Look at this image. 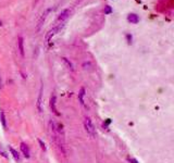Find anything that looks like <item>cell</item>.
<instances>
[{
	"mask_svg": "<svg viewBox=\"0 0 174 163\" xmlns=\"http://www.w3.org/2000/svg\"><path fill=\"white\" fill-rule=\"evenodd\" d=\"M84 126H85V129L86 132L91 136V137H95L96 136V128L93 124V121L91 120V118H86L84 120Z\"/></svg>",
	"mask_w": 174,
	"mask_h": 163,
	"instance_id": "1",
	"label": "cell"
},
{
	"mask_svg": "<svg viewBox=\"0 0 174 163\" xmlns=\"http://www.w3.org/2000/svg\"><path fill=\"white\" fill-rule=\"evenodd\" d=\"M62 27H63V24H59L58 26H55V27H53L52 29H50V31L47 33V35H46V38H45L46 41H49L55 34H58V33L60 32V29H61Z\"/></svg>",
	"mask_w": 174,
	"mask_h": 163,
	"instance_id": "2",
	"label": "cell"
},
{
	"mask_svg": "<svg viewBox=\"0 0 174 163\" xmlns=\"http://www.w3.org/2000/svg\"><path fill=\"white\" fill-rule=\"evenodd\" d=\"M71 12H72L71 9H65V10H63V11L59 14V16H58V22H64L67 19H69Z\"/></svg>",
	"mask_w": 174,
	"mask_h": 163,
	"instance_id": "3",
	"label": "cell"
},
{
	"mask_svg": "<svg viewBox=\"0 0 174 163\" xmlns=\"http://www.w3.org/2000/svg\"><path fill=\"white\" fill-rule=\"evenodd\" d=\"M50 11H51V9H48V10H46V11L43 13L41 17H40L39 21H38V25H37V31H39V28L41 27V25L44 24V22H45L46 17H47V15L49 14V12H50Z\"/></svg>",
	"mask_w": 174,
	"mask_h": 163,
	"instance_id": "4",
	"label": "cell"
},
{
	"mask_svg": "<svg viewBox=\"0 0 174 163\" xmlns=\"http://www.w3.org/2000/svg\"><path fill=\"white\" fill-rule=\"evenodd\" d=\"M50 108H51L52 112L55 113V115H60V113L58 112L57 108H55V95H52L50 98Z\"/></svg>",
	"mask_w": 174,
	"mask_h": 163,
	"instance_id": "5",
	"label": "cell"
},
{
	"mask_svg": "<svg viewBox=\"0 0 174 163\" xmlns=\"http://www.w3.org/2000/svg\"><path fill=\"white\" fill-rule=\"evenodd\" d=\"M20 148H21V151L23 152L24 157H25V158H29V155H31V153H29V149H28L27 145L24 143H21Z\"/></svg>",
	"mask_w": 174,
	"mask_h": 163,
	"instance_id": "6",
	"label": "cell"
},
{
	"mask_svg": "<svg viewBox=\"0 0 174 163\" xmlns=\"http://www.w3.org/2000/svg\"><path fill=\"white\" fill-rule=\"evenodd\" d=\"M127 21L130 22V23H133V24L138 23V21H139L138 15H137V14H135V13H130V14L127 15Z\"/></svg>",
	"mask_w": 174,
	"mask_h": 163,
	"instance_id": "7",
	"label": "cell"
},
{
	"mask_svg": "<svg viewBox=\"0 0 174 163\" xmlns=\"http://www.w3.org/2000/svg\"><path fill=\"white\" fill-rule=\"evenodd\" d=\"M18 45H19V50L21 52V56L24 57V40L22 37H19L18 39Z\"/></svg>",
	"mask_w": 174,
	"mask_h": 163,
	"instance_id": "8",
	"label": "cell"
},
{
	"mask_svg": "<svg viewBox=\"0 0 174 163\" xmlns=\"http://www.w3.org/2000/svg\"><path fill=\"white\" fill-rule=\"evenodd\" d=\"M9 149H10V151H11L12 155H13V158L16 160V161H20V155H19V152L16 151V150H14L12 147H9Z\"/></svg>",
	"mask_w": 174,
	"mask_h": 163,
	"instance_id": "9",
	"label": "cell"
},
{
	"mask_svg": "<svg viewBox=\"0 0 174 163\" xmlns=\"http://www.w3.org/2000/svg\"><path fill=\"white\" fill-rule=\"evenodd\" d=\"M0 120H1V124H2V127L7 128V123H6V116H4V112L0 111Z\"/></svg>",
	"mask_w": 174,
	"mask_h": 163,
	"instance_id": "10",
	"label": "cell"
},
{
	"mask_svg": "<svg viewBox=\"0 0 174 163\" xmlns=\"http://www.w3.org/2000/svg\"><path fill=\"white\" fill-rule=\"evenodd\" d=\"M84 95H85V89H84V88H81V92H79V102L82 104H84V99H83Z\"/></svg>",
	"mask_w": 174,
	"mask_h": 163,
	"instance_id": "11",
	"label": "cell"
},
{
	"mask_svg": "<svg viewBox=\"0 0 174 163\" xmlns=\"http://www.w3.org/2000/svg\"><path fill=\"white\" fill-rule=\"evenodd\" d=\"M37 108H38V110L41 111L43 109H41V89H40V92H39V96H38V102H37Z\"/></svg>",
	"mask_w": 174,
	"mask_h": 163,
	"instance_id": "12",
	"label": "cell"
},
{
	"mask_svg": "<svg viewBox=\"0 0 174 163\" xmlns=\"http://www.w3.org/2000/svg\"><path fill=\"white\" fill-rule=\"evenodd\" d=\"M62 60H63L64 62H65V63H67V66H69V69H70V70H71V71H73V68H72V64H71V62H69V61H67V58H62Z\"/></svg>",
	"mask_w": 174,
	"mask_h": 163,
	"instance_id": "13",
	"label": "cell"
},
{
	"mask_svg": "<svg viewBox=\"0 0 174 163\" xmlns=\"http://www.w3.org/2000/svg\"><path fill=\"white\" fill-rule=\"evenodd\" d=\"M111 12H112V9H111V7L107 6V7L105 8V14H110Z\"/></svg>",
	"mask_w": 174,
	"mask_h": 163,
	"instance_id": "14",
	"label": "cell"
},
{
	"mask_svg": "<svg viewBox=\"0 0 174 163\" xmlns=\"http://www.w3.org/2000/svg\"><path fill=\"white\" fill-rule=\"evenodd\" d=\"M38 143H39V145H40V147H41V149H43L44 151H46V147H45V143H44L40 139H38Z\"/></svg>",
	"mask_w": 174,
	"mask_h": 163,
	"instance_id": "15",
	"label": "cell"
},
{
	"mask_svg": "<svg viewBox=\"0 0 174 163\" xmlns=\"http://www.w3.org/2000/svg\"><path fill=\"white\" fill-rule=\"evenodd\" d=\"M126 38H127V40H128L127 43H128V44H130V43H132V36H130V35H126Z\"/></svg>",
	"mask_w": 174,
	"mask_h": 163,
	"instance_id": "16",
	"label": "cell"
},
{
	"mask_svg": "<svg viewBox=\"0 0 174 163\" xmlns=\"http://www.w3.org/2000/svg\"><path fill=\"white\" fill-rule=\"evenodd\" d=\"M130 162H133V163H137L134 159H130Z\"/></svg>",
	"mask_w": 174,
	"mask_h": 163,
	"instance_id": "17",
	"label": "cell"
},
{
	"mask_svg": "<svg viewBox=\"0 0 174 163\" xmlns=\"http://www.w3.org/2000/svg\"><path fill=\"white\" fill-rule=\"evenodd\" d=\"M0 87H1V78H0Z\"/></svg>",
	"mask_w": 174,
	"mask_h": 163,
	"instance_id": "18",
	"label": "cell"
},
{
	"mask_svg": "<svg viewBox=\"0 0 174 163\" xmlns=\"http://www.w3.org/2000/svg\"><path fill=\"white\" fill-rule=\"evenodd\" d=\"M1 25H2V23H1V21H0V26H1Z\"/></svg>",
	"mask_w": 174,
	"mask_h": 163,
	"instance_id": "19",
	"label": "cell"
}]
</instances>
